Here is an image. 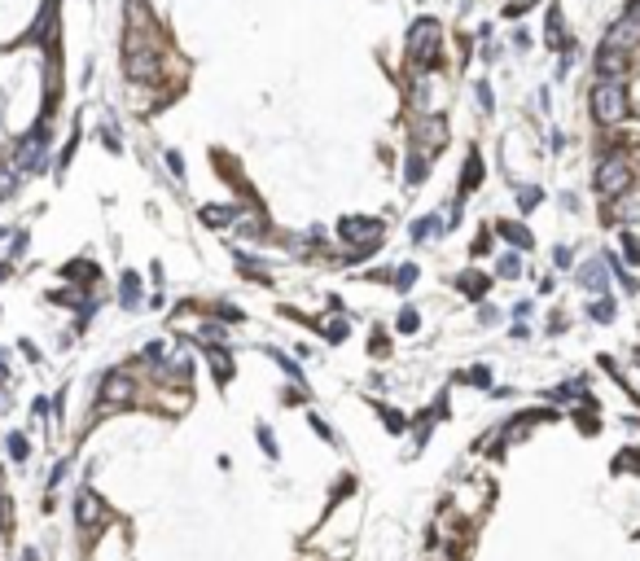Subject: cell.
<instances>
[{"label": "cell", "mask_w": 640, "mask_h": 561, "mask_svg": "<svg viewBox=\"0 0 640 561\" xmlns=\"http://www.w3.org/2000/svg\"><path fill=\"white\" fill-rule=\"evenodd\" d=\"M167 167L175 171V180H184V158H180V154H175V149H167Z\"/></svg>", "instance_id": "obj_34"}, {"label": "cell", "mask_w": 640, "mask_h": 561, "mask_svg": "<svg viewBox=\"0 0 640 561\" xmlns=\"http://www.w3.org/2000/svg\"><path fill=\"white\" fill-rule=\"evenodd\" d=\"M438 49H443V27L438 18H417L408 31V62L417 66V75H430L438 66Z\"/></svg>", "instance_id": "obj_1"}, {"label": "cell", "mask_w": 640, "mask_h": 561, "mask_svg": "<svg viewBox=\"0 0 640 561\" xmlns=\"http://www.w3.org/2000/svg\"><path fill=\"white\" fill-rule=\"evenodd\" d=\"M412 281H417V268H412V264H404L395 272V290H412Z\"/></svg>", "instance_id": "obj_28"}, {"label": "cell", "mask_w": 640, "mask_h": 561, "mask_svg": "<svg viewBox=\"0 0 640 561\" xmlns=\"http://www.w3.org/2000/svg\"><path fill=\"white\" fill-rule=\"evenodd\" d=\"M14 531V505H9V496H0V535Z\"/></svg>", "instance_id": "obj_26"}, {"label": "cell", "mask_w": 640, "mask_h": 561, "mask_svg": "<svg viewBox=\"0 0 640 561\" xmlns=\"http://www.w3.org/2000/svg\"><path fill=\"white\" fill-rule=\"evenodd\" d=\"M369 355H377V360H382V355H390V338L382 329H373V342H369Z\"/></svg>", "instance_id": "obj_27"}, {"label": "cell", "mask_w": 640, "mask_h": 561, "mask_svg": "<svg viewBox=\"0 0 640 561\" xmlns=\"http://www.w3.org/2000/svg\"><path fill=\"white\" fill-rule=\"evenodd\" d=\"M614 474H640V447L619 452V461H614Z\"/></svg>", "instance_id": "obj_20"}, {"label": "cell", "mask_w": 640, "mask_h": 561, "mask_svg": "<svg viewBox=\"0 0 640 561\" xmlns=\"http://www.w3.org/2000/svg\"><path fill=\"white\" fill-rule=\"evenodd\" d=\"M430 233H438V220H434V215H425V220L412 224V242H425Z\"/></svg>", "instance_id": "obj_23"}, {"label": "cell", "mask_w": 640, "mask_h": 561, "mask_svg": "<svg viewBox=\"0 0 640 561\" xmlns=\"http://www.w3.org/2000/svg\"><path fill=\"white\" fill-rule=\"evenodd\" d=\"M220 320H224V325H237V320H242V312H237V307H228V303H224V307H220Z\"/></svg>", "instance_id": "obj_39"}, {"label": "cell", "mask_w": 640, "mask_h": 561, "mask_svg": "<svg viewBox=\"0 0 640 561\" xmlns=\"http://www.w3.org/2000/svg\"><path fill=\"white\" fill-rule=\"evenodd\" d=\"M478 184H482V158H478V149H469L465 176H460V193H469V189H478Z\"/></svg>", "instance_id": "obj_16"}, {"label": "cell", "mask_w": 640, "mask_h": 561, "mask_svg": "<svg viewBox=\"0 0 640 561\" xmlns=\"http://www.w3.org/2000/svg\"><path fill=\"white\" fill-rule=\"evenodd\" d=\"M0 478H5V469H0Z\"/></svg>", "instance_id": "obj_43"}, {"label": "cell", "mask_w": 640, "mask_h": 561, "mask_svg": "<svg viewBox=\"0 0 640 561\" xmlns=\"http://www.w3.org/2000/svg\"><path fill=\"white\" fill-rule=\"evenodd\" d=\"M425 167H430V158L412 149V158H408V176H404V180H408L412 189H417V184H425Z\"/></svg>", "instance_id": "obj_19"}, {"label": "cell", "mask_w": 640, "mask_h": 561, "mask_svg": "<svg viewBox=\"0 0 640 561\" xmlns=\"http://www.w3.org/2000/svg\"><path fill=\"white\" fill-rule=\"evenodd\" d=\"M75 522H79V527H97V522H101V500L92 491L75 496Z\"/></svg>", "instance_id": "obj_10"}, {"label": "cell", "mask_w": 640, "mask_h": 561, "mask_svg": "<svg viewBox=\"0 0 640 561\" xmlns=\"http://www.w3.org/2000/svg\"><path fill=\"white\" fill-rule=\"evenodd\" d=\"M623 255H627V264H640V242L636 237H623Z\"/></svg>", "instance_id": "obj_32"}, {"label": "cell", "mask_w": 640, "mask_h": 561, "mask_svg": "<svg viewBox=\"0 0 640 561\" xmlns=\"http://www.w3.org/2000/svg\"><path fill=\"white\" fill-rule=\"evenodd\" d=\"M347 333H351V320H347V316H334V320L325 325V338H329V342H342Z\"/></svg>", "instance_id": "obj_21"}, {"label": "cell", "mask_w": 640, "mask_h": 561, "mask_svg": "<svg viewBox=\"0 0 640 561\" xmlns=\"http://www.w3.org/2000/svg\"><path fill=\"white\" fill-rule=\"evenodd\" d=\"M62 277L66 281H79V285H92L101 272H97V264H88V259H70V264L62 268Z\"/></svg>", "instance_id": "obj_14"}, {"label": "cell", "mask_w": 640, "mask_h": 561, "mask_svg": "<svg viewBox=\"0 0 640 561\" xmlns=\"http://www.w3.org/2000/svg\"><path fill=\"white\" fill-rule=\"evenodd\" d=\"M495 233H500L504 242H513L518 250H531V246H535V237H531V229H522L518 220H500V224H495Z\"/></svg>", "instance_id": "obj_11"}, {"label": "cell", "mask_w": 640, "mask_h": 561, "mask_svg": "<svg viewBox=\"0 0 640 561\" xmlns=\"http://www.w3.org/2000/svg\"><path fill=\"white\" fill-rule=\"evenodd\" d=\"M606 272H610V259H592V264L579 268V285H584V290H592V294H601V290L610 285Z\"/></svg>", "instance_id": "obj_9"}, {"label": "cell", "mask_w": 640, "mask_h": 561, "mask_svg": "<svg viewBox=\"0 0 640 561\" xmlns=\"http://www.w3.org/2000/svg\"><path fill=\"white\" fill-rule=\"evenodd\" d=\"M597 189H601V198H623L627 189H632V162L627 158H606L597 167Z\"/></svg>", "instance_id": "obj_3"}, {"label": "cell", "mask_w": 640, "mask_h": 561, "mask_svg": "<svg viewBox=\"0 0 640 561\" xmlns=\"http://www.w3.org/2000/svg\"><path fill=\"white\" fill-rule=\"evenodd\" d=\"M597 70H601V79H623L627 75V49H619V44H601L597 49Z\"/></svg>", "instance_id": "obj_8"}, {"label": "cell", "mask_w": 640, "mask_h": 561, "mask_svg": "<svg viewBox=\"0 0 640 561\" xmlns=\"http://www.w3.org/2000/svg\"><path fill=\"white\" fill-rule=\"evenodd\" d=\"M526 9H535V0H513V5L504 9V18H522Z\"/></svg>", "instance_id": "obj_33"}, {"label": "cell", "mask_w": 640, "mask_h": 561, "mask_svg": "<svg viewBox=\"0 0 640 561\" xmlns=\"http://www.w3.org/2000/svg\"><path fill=\"white\" fill-rule=\"evenodd\" d=\"M5 447H9V456H14V461H27V452H31L27 447V434H9Z\"/></svg>", "instance_id": "obj_24"}, {"label": "cell", "mask_w": 640, "mask_h": 561, "mask_svg": "<svg viewBox=\"0 0 640 561\" xmlns=\"http://www.w3.org/2000/svg\"><path fill=\"white\" fill-rule=\"evenodd\" d=\"M487 285H491V281L482 277V272H460L456 290H460V294H469V298H482V294H487Z\"/></svg>", "instance_id": "obj_17"}, {"label": "cell", "mask_w": 640, "mask_h": 561, "mask_svg": "<svg viewBox=\"0 0 640 561\" xmlns=\"http://www.w3.org/2000/svg\"><path fill=\"white\" fill-rule=\"evenodd\" d=\"M382 233H386V220H377V215H342V224H338V237L347 246H369Z\"/></svg>", "instance_id": "obj_4"}, {"label": "cell", "mask_w": 640, "mask_h": 561, "mask_svg": "<svg viewBox=\"0 0 640 561\" xmlns=\"http://www.w3.org/2000/svg\"><path fill=\"white\" fill-rule=\"evenodd\" d=\"M22 561H40V557H35V553H31V548H27V553H22Z\"/></svg>", "instance_id": "obj_41"}, {"label": "cell", "mask_w": 640, "mask_h": 561, "mask_svg": "<svg viewBox=\"0 0 640 561\" xmlns=\"http://www.w3.org/2000/svg\"><path fill=\"white\" fill-rule=\"evenodd\" d=\"M592 320L610 325V320H614V298H597V303H592Z\"/></svg>", "instance_id": "obj_22"}, {"label": "cell", "mask_w": 640, "mask_h": 561, "mask_svg": "<svg viewBox=\"0 0 640 561\" xmlns=\"http://www.w3.org/2000/svg\"><path fill=\"white\" fill-rule=\"evenodd\" d=\"M443 140H447V123H443L438 114H430V118H417V127H412V145H421V154H425V158L443 149Z\"/></svg>", "instance_id": "obj_5"}, {"label": "cell", "mask_w": 640, "mask_h": 561, "mask_svg": "<svg viewBox=\"0 0 640 561\" xmlns=\"http://www.w3.org/2000/svg\"><path fill=\"white\" fill-rule=\"evenodd\" d=\"M395 325H399V333H412V329H417V325H421V316H417V307H404V312H399V320H395Z\"/></svg>", "instance_id": "obj_25"}, {"label": "cell", "mask_w": 640, "mask_h": 561, "mask_svg": "<svg viewBox=\"0 0 640 561\" xmlns=\"http://www.w3.org/2000/svg\"><path fill=\"white\" fill-rule=\"evenodd\" d=\"M206 360H211V368H215V386H228V377H233V355L224 351V347H206Z\"/></svg>", "instance_id": "obj_12"}, {"label": "cell", "mask_w": 640, "mask_h": 561, "mask_svg": "<svg viewBox=\"0 0 640 561\" xmlns=\"http://www.w3.org/2000/svg\"><path fill=\"white\" fill-rule=\"evenodd\" d=\"M382 421H386V430H390V434H399V430H404V416H399L395 408H386V412H382Z\"/></svg>", "instance_id": "obj_31"}, {"label": "cell", "mask_w": 640, "mask_h": 561, "mask_svg": "<svg viewBox=\"0 0 640 561\" xmlns=\"http://www.w3.org/2000/svg\"><path fill=\"white\" fill-rule=\"evenodd\" d=\"M237 207H224V202H215V207H202V224H211V229H224V224H233L237 220Z\"/></svg>", "instance_id": "obj_15"}, {"label": "cell", "mask_w": 640, "mask_h": 561, "mask_svg": "<svg viewBox=\"0 0 640 561\" xmlns=\"http://www.w3.org/2000/svg\"><path fill=\"white\" fill-rule=\"evenodd\" d=\"M518 272H522V259H518V255H504V259H500V277H518Z\"/></svg>", "instance_id": "obj_30"}, {"label": "cell", "mask_w": 640, "mask_h": 561, "mask_svg": "<svg viewBox=\"0 0 640 561\" xmlns=\"http://www.w3.org/2000/svg\"><path fill=\"white\" fill-rule=\"evenodd\" d=\"M544 40L553 44V49H566V35H562V9H548V27H544Z\"/></svg>", "instance_id": "obj_18"}, {"label": "cell", "mask_w": 640, "mask_h": 561, "mask_svg": "<svg viewBox=\"0 0 640 561\" xmlns=\"http://www.w3.org/2000/svg\"><path fill=\"white\" fill-rule=\"evenodd\" d=\"M606 40L619 44V49H632V44H640V0H632V5H627V14L610 27Z\"/></svg>", "instance_id": "obj_6"}, {"label": "cell", "mask_w": 640, "mask_h": 561, "mask_svg": "<svg viewBox=\"0 0 640 561\" xmlns=\"http://www.w3.org/2000/svg\"><path fill=\"white\" fill-rule=\"evenodd\" d=\"M5 277H9V264H0V281H5Z\"/></svg>", "instance_id": "obj_42"}, {"label": "cell", "mask_w": 640, "mask_h": 561, "mask_svg": "<svg viewBox=\"0 0 640 561\" xmlns=\"http://www.w3.org/2000/svg\"><path fill=\"white\" fill-rule=\"evenodd\" d=\"M540 198H544L540 189H518V207H522V211H531V207H535Z\"/></svg>", "instance_id": "obj_29"}, {"label": "cell", "mask_w": 640, "mask_h": 561, "mask_svg": "<svg viewBox=\"0 0 640 561\" xmlns=\"http://www.w3.org/2000/svg\"><path fill=\"white\" fill-rule=\"evenodd\" d=\"M465 381H473V386H487V381H491V373H487V368H469V373H465Z\"/></svg>", "instance_id": "obj_35"}, {"label": "cell", "mask_w": 640, "mask_h": 561, "mask_svg": "<svg viewBox=\"0 0 640 561\" xmlns=\"http://www.w3.org/2000/svg\"><path fill=\"white\" fill-rule=\"evenodd\" d=\"M487 250H491V233L482 229V233H478V242H473V255H487Z\"/></svg>", "instance_id": "obj_38"}, {"label": "cell", "mask_w": 640, "mask_h": 561, "mask_svg": "<svg viewBox=\"0 0 640 561\" xmlns=\"http://www.w3.org/2000/svg\"><path fill=\"white\" fill-rule=\"evenodd\" d=\"M592 114H597V123H623L627 118L623 79H597L592 83Z\"/></svg>", "instance_id": "obj_2"}, {"label": "cell", "mask_w": 640, "mask_h": 561, "mask_svg": "<svg viewBox=\"0 0 640 561\" xmlns=\"http://www.w3.org/2000/svg\"><path fill=\"white\" fill-rule=\"evenodd\" d=\"M118 303H123V312H136V303H140V277L136 272H123V281H118Z\"/></svg>", "instance_id": "obj_13"}, {"label": "cell", "mask_w": 640, "mask_h": 561, "mask_svg": "<svg viewBox=\"0 0 640 561\" xmlns=\"http://www.w3.org/2000/svg\"><path fill=\"white\" fill-rule=\"evenodd\" d=\"M478 101H482V110H491V105H495V97H491V83H487V79L478 83Z\"/></svg>", "instance_id": "obj_36"}, {"label": "cell", "mask_w": 640, "mask_h": 561, "mask_svg": "<svg viewBox=\"0 0 640 561\" xmlns=\"http://www.w3.org/2000/svg\"><path fill=\"white\" fill-rule=\"evenodd\" d=\"M259 443H264L268 456H277V438H272V430H259Z\"/></svg>", "instance_id": "obj_37"}, {"label": "cell", "mask_w": 640, "mask_h": 561, "mask_svg": "<svg viewBox=\"0 0 640 561\" xmlns=\"http://www.w3.org/2000/svg\"><path fill=\"white\" fill-rule=\"evenodd\" d=\"M636 364H640V355H636Z\"/></svg>", "instance_id": "obj_44"}, {"label": "cell", "mask_w": 640, "mask_h": 561, "mask_svg": "<svg viewBox=\"0 0 640 561\" xmlns=\"http://www.w3.org/2000/svg\"><path fill=\"white\" fill-rule=\"evenodd\" d=\"M553 264H557V268H570V250L557 246V250H553Z\"/></svg>", "instance_id": "obj_40"}, {"label": "cell", "mask_w": 640, "mask_h": 561, "mask_svg": "<svg viewBox=\"0 0 640 561\" xmlns=\"http://www.w3.org/2000/svg\"><path fill=\"white\" fill-rule=\"evenodd\" d=\"M132 395H136V386H132V377L127 373H110L101 381V408H123V403H132Z\"/></svg>", "instance_id": "obj_7"}]
</instances>
